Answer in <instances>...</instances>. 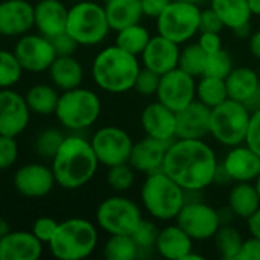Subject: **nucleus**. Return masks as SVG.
<instances>
[{"mask_svg":"<svg viewBox=\"0 0 260 260\" xmlns=\"http://www.w3.org/2000/svg\"><path fill=\"white\" fill-rule=\"evenodd\" d=\"M218 158L203 139H177L169 143L163 171L186 192H201L215 183Z\"/></svg>","mask_w":260,"mask_h":260,"instance_id":"obj_1","label":"nucleus"},{"mask_svg":"<svg viewBox=\"0 0 260 260\" xmlns=\"http://www.w3.org/2000/svg\"><path fill=\"white\" fill-rule=\"evenodd\" d=\"M50 168L59 187L76 190L84 187L96 175L99 161L90 140L72 134L64 137L52 158Z\"/></svg>","mask_w":260,"mask_h":260,"instance_id":"obj_2","label":"nucleus"},{"mask_svg":"<svg viewBox=\"0 0 260 260\" xmlns=\"http://www.w3.org/2000/svg\"><path fill=\"white\" fill-rule=\"evenodd\" d=\"M139 72L140 64L137 56L116 44L102 49L91 64V78L94 84L101 90L113 94L133 90Z\"/></svg>","mask_w":260,"mask_h":260,"instance_id":"obj_3","label":"nucleus"},{"mask_svg":"<svg viewBox=\"0 0 260 260\" xmlns=\"http://www.w3.org/2000/svg\"><path fill=\"white\" fill-rule=\"evenodd\" d=\"M140 198L145 210L157 221L177 219L186 204V190L178 186L163 169L146 175Z\"/></svg>","mask_w":260,"mask_h":260,"instance_id":"obj_4","label":"nucleus"},{"mask_svg":"<svg viewBox=\"0 0 260 260\" xmlns=\"http://www.w3.org/2000/svg\"><path fill=\"white\" fill-rule=\"evenodd\" d=\"M47 245L56 259H85L98 247V230L88 219L70 218L58 224V229Z\"/></svg>","mask_w":260,"mask_h":260,"instance_id":"obj_5","label":"nucleus"},{"mask_svg":"<svg viewBox=\"0 0 260 260\" xmlns=\"http://www.w3.org/2000/svg\"><path fill=\"white\" fill-rule=\"evenodd\" d=\"M101 110V99L93 90L76 87L59 94L55 116L66 129L81 131L96 123Z\"/></svg>","mask_w":260,"mask_h":260,"instance_id":"obj_6","label":"nucleus"},{"mask_svg":"<svg viewBox=\"0 0 260 260\" xmlns=\"http://www.w3.org/2000/svg\"><path fill=\"white\" fill-rule=\"evenodd\" d=\"M110 30L105 8L96 2L82 0L69 8L66 32L79 46L101 44Z\"/></svg>","mask_w":260,"mask_h":260,"instance_id":"obj_7","label":"nucleus"},{"mask_svg":"<svg viewBox=\"0 0 260 260\" xmlns=\"http://www.w3.org/2000/svg\"><path fill=\"white\" fill-rule=\"evenodd\" d=\"M251 111L242 102L227 99L210 111L209 134L224 146H238L245 143Z\"/></svg>","mask_w":260,"mask_h":260,"instance_id":"obj_8","label":"nucleus"},{"mask_svg":"<svg viewBox=\"0 0 260 260\" xmlns=\"http://www.w3.org/2000/svg\"><path fill=\"white\" fill-rule=\"evenodd\" d=\"M200 15L201 9L198 3L172 0L155 18L157 30L174 43L183 44L200 32Z\"/></svg>","mask_w":260,"mask_h":260,"instance_id":"obj_9","label":"nucleus"},{"mask_svg":"<svg viewBox=\"0 0 260 260\" xmlns=\"http://www.w3.org/2000/svg\"><path fill=\"white\" fill-rule=\"evenodd\" d=\"M142 219L139 206L120 195L105 198L96 210V222L108 235H131Z\"/></svg>","mask_w":260,"mask_h":260,"instance_id":"obj_10","label":"nucleus"},{"mask_svg":"<svg viewBox=\"0 0 260 260\" xmlns=\"http://www.w3.org/2000/svg\"><path fill=\"white\" fill-rule=\"evenodd\" d=\"M90 143L99 165L107 168L128 163L134 145L131 136L125 129L114 125L99 128L90 139Z\"/></svg>","mask_w":260,"mask_h":260,"instance_id":"obj_11","label":"nucleus"},{"mask_svg":"<svg viewBox=\"0 0 260 260\" xmlns=\"http://www.w3.org/2000/svg\"><path fill=\"white\" fill-rule=\"evenodd\" d=\"M14 55L21 69L30 73H41L49 70L56 58L50 38L41 34H24L18 37L14 46Z\"/></svg>","mask_w":260,"mask_h":260,"instance_id":"obj_12","label":"nucleus"},{"mask_svg":"<svg viewBox=\"0 0 260 260\" xmlns=\"http://www.w3.org/2000/svg\"><path fill=\"white\" fill-rule=\"evenodd\" d=\"M177 224L193 241H207L221 227V219L212 206L201 201H186L177 216Z\"/></svg>","mask_w":260,"mask_h":260,"instance_id":"obj_13","label":"nucleus"},{"mask_svg":"<svg viewBox=\"0 0 260 260\" xmlns=\"http://www.w3.org/2000/svg\"><path fill=\"white\" fill-rule=\"evenodd\" d=\"M155 96L158 102L174 111H178L197 99L195 76L189 75L180 67L169 70L168 73H163L160 76V84Z\"/></svg>","mask_w":260,"mask_h":260,"instance_id":"obj_14","label":"nucleus"},{"mask_svg":"<svg viewBox=\"0 0 260 260\" xmlns=\"http://www.w3.org/2000/svg\"><path fill=\"white\" fill-rule=\"evenodd\" d=\"M30 110L24 96L11 90L0 88V134L17 137L29 125Z\"/></svg>","mask_w":260,"mask_h":260,"instance_id":"obj_15","label":"nucleus"},{"mask_svg":"<svg viewBox=\"0 0 260 260\" xmlns=\"http://www.w3.org/2000/svg\"><path fill=\"white\" fill-rule=\"evenodd\" d=\"M56 184L52 168L41 163H27L14 174L15 190L26 198L47 197Z\"/></svg>","mask_w":260,"mask_h":260,"instance_id":"obj_16","label":"nucleus"},{"mask_svg":"<svg viewBox=\"0 0 260 260\" xmlns=\"http://www.w3.org/2000/svg\"><path fill=\"white\" fill-rule=\"evenodd\" d=\"M140 123L148 137L165 143H171L177 137L175 111L158 101L145 107L140 114Z\"/></svg>","mask_w":260,"mask_h":260,"instance_id":"obj_17","label":"nucleus"},{"mask_svg":"<svg viewBox=\"0 0 260 260\" xmlns=\"http://www.w3.org/2000/svg\"><path fill=\"white\" fill-rule=\"evenodd\" d=\"M229 99L242 102L248 110L260 107V79L259 75L250 67H233L225 78Z\"/></svg>","mask_w":260,"mask_h":260,"instance_id":"obj_18","label":"nucleus"},{"mask_svg":"<svg viewBox=\"0 0 260 260\" xmlns=\"http://www.w3.org/2000/svg\"><path fill=\"white\" fill-rule=\"evenodd\" d=\"M34 5L27 0L0 2V35L21 37L34 27Z\"/></svg>","mask_w":260,"mask_h":260,"instance_id":"obj_19","label":"nucleus"},{"mask_svg":"<svg viewBox=\"0 0 260 260\" xmlns=\"http://www.w3.org/2000/svg\"><path fill=\"white\" fill-rule=\"evenodd\" d=\"M180 44L174 43L172 40L157 34L151 37L149 43L146 44L145 50L142 52V62L146 69L163 75L169 70L178 67L180 59Z\"/></svg>","mask_w":260,"mask_h":260,"instance_id":"obj_20","label":"nucleus"},{"mask_svg":"<svg viewBox=\"0 0 260 260\" xmlns=\"http://www.w3.org/2000/svg\"><path fill=\"white\" fill-rule=\"evenodd\" d=\"M222 168L230 181H254L260 174V157L251 148L242 143L230 148L222 161Z\"/></svg>","mask_w":260,"mask_h":260,"instance_id":"obj_21","label":"nucleus"},{"mask_svg":"<svg viewBox=\"0 0 260 260\" xmlns=\"http://www.w3.org/2000/svg\"><path fill=\"white\" fill-rule=\"evenodd\" d=\"M210 108L195 99L187 107L175 111L177 139H203L210 128Z\"/></svg>","mask_w":260,"mask_h":260,"instance_id":"obj_22","label":"nucleus"},{"mask_svg":"<svg viewBox=\"0 0 260 260\" xmlns=\"http://www.w3.org/2000/svg\"><path fill=\"white\" fill-rule=\"evenodd\" d=\"M43 254V242L32 232H9L0 239V260H38Z\"/></svg>","mask_w":260,"mask_h":260,"instance_id":"obj_23","label":"nucleus"},{"mask_svg":"<svg viewBox=\"0 0 260 260\" xmlns=\"http://www.w3.org/2000/svg\"><path fill=\"white\" fill-rule=\"evenodd\" d=\"M169 143L160 142L152 137H145L140 142L133 145L131 155L128 163L133 166L134 171L142 174H151L160 171L163 168V160L166 155Z\"/></svg>","mask_w":260,"mask_h":260,"instance_id":"obj_24","label":"nucleus"},{"mask_svg":"<svg viewBox=\"0 0 260 260\" xmlns=\"http://www.w3.org/2000/svg\"><path fill=\"white\" fill-rule=\"evenodd\" d=\"M69 9L61 0H40L34 5V26L38 34L52 38L66 30Z\"/></svg>","mask_w":260,"mask_h":260,"instance_id":"obj_25","label":"nucleus"},{"mask_svg":"<svg viewBox=\"0 0 260 260\" xmlns=\"http://www.w3.org/2000/svg\"><path fill=\"white\" fill-rule=\"evenodd\" d=\"M155 250L166 259L184 260L193 250V239L178 224L166 225L158 232Z\"/></svg>","mask_w":260,"mask_h":260,"instance_id":"obj_26","label":"nucleus"},{"mask_svg":"<svg viewBox=\"0 0 260 260\" xmlns=\"http://www.w3.org/2000/svg\"><path fill=\"white\" fill-rule=\"evenodd\" d=\"M47 72L50 75L53 85L61 91L81 87L82 79H84L82 64L73 55L56 56Z\"/></svg>","mask_w":260,"mask_h":260,"instance_id":"obj_27","label":"nucleus"},{"mask_svg":"<svg viewBox=\"0 0 260 260\" xmlns=\"http://www.w3.org/2000/svg\"><path fill=\"white\" fill-rule=\"evenodd\" d=\"M105 14L111 30H120L140 23L143 17L140 0H111L105 3Z\"/></svg>","mask_w":260,"mask_h":260,"instance_id":"obj_28","label":"nucleus"},{"mask_svg":"<svg viewBox=\"0 0 260 260\" xmlns=\"http://www.w3.org/2000/svg\"><path fill=\"white\" fill-rule=\"evenodd\" d=\"M229 207L235 216L248 219L260 207V197L251 181L236 183L229 193Z\"/></svg>","mask_w":260,"mask_h":260,"instance_id":"obj_29","label":"nucleus"},{"mask_svg":"<svg viewBox=\"0 0 260 260\" xmlns=\"http://www.w3.org/2000/svg\"><path fill=\"white\" fill-rule=\"evenodd\" d=\"M56 90L58 88L55 85H47V84L32 85L24 96L30 113H35L38 116L55 114L58 99H59V94Z\"/></svg>","mask_w":260,"mask_h":260,"instance_id":"obj_30","label":"nucleus"},{"mask_svg":"<svg viewBox=\"0 0 260 260\" xmlns=\"http://www.w3.org/2000/svg\"><path fill=\"white\" fill-rule=\"evenodd\" d=\"M210 8L219 15L224 26L235 29L241 24H245L251 18V11L248 0H212Z\"/></svg>","mask_w":260,"mask_h":260,"instance_id":"obj_31","label":"nucleus"},{"mask_svg":"<svg viewBox=\"0 0 260 260\" xmlns=\"http://www.w3.org/2000/svg\"><path fill=\"white\" fill-rule=\"evenodd\" d=\"M197 99L210 110L229 99L225 79L213 76H201L197 82Z\"/></svg>","mask_w":260,"mask_h":260,"instance_id":"obj_32","label":"nucleus"},{"mask_svg":"<svg viewBox=\"0 0 260 260\" xmlns=\"http://www.w3.org/2000/svg\"><path fill=\"white\" fill-rule=\"evenodd\" d=\"M149 40H151L149 30L145 26H142L140 23H136V24H131L128 27H123V29L117 30L116 46L126 50L128 53H133V55L139 56L145 50Z\"/></svg>","mask_w":260,"mask_h":260,"instance_id":"obj_33","label":"nucleus"},{"mask_svg":"<svg viewBox=\"0 0 260 260\" xmlns=\"http://www.w3.org/2000/svg\"><path fill=\"white\" fill-rule=\"evenodd\" d=\"M139 251L131 235H110L104 245V257L108 260H134Z\"/></svg>","mask_w":260,"mask_h":260,"instance_id":"obj_34","label":"nucleus"},{"mask_svg":"<svg viewBox=\"0 0 260 260\" xmlns=\"http://www.w3.org/2000/svg\"><path fill=\"white\" fill-rule=\"evenodd\" d=\"M213 239H215V245H216L219 256L229 260L238 257L239 250H241L242 242H244L239 230L232 227L230 224H222L218 229V232L215 233Z\"/></svg>","mask_w":260,"mask_h":260,"instance_id":"obj_35","label":"nucleus"},{"mask_svg":"<svg viewBox=\"0 0 260 260\" xmlns=\"http://www.w3.org/2000/svg\"><path fill=\"white\" fill-rule=\"evenodd\" d=\"M206 58L207 53L200 47L198 43L186 46L183 50H180V59H178V67L189 75L198 78L204 72L206 66Z\"/></svg>","mask_w":260,"mask_h":260,"instance_id":"obj_36","label":"nucleus"},{"mask_svg":"<svg viewBox=\"0 0 260 260\" xmlns=\"http://www.w3.org/2000/svg\"><path fill=\"white\" fill-rule=\"evenodd\" d=\"M23 72L14 52L0 49V88H12L21 79Z\"/></svg>","mask_w":260,"mask_h":260,"instance_id":"obj_37","label":"nucleus"},{"mask_svg":"<svg viewBox=\"0 0 260 260\" xmlns=\"http://www.w3.org/2000/svg\"><path fill=\"white\" fill-rule=\"evenodd\" d=\"M232 70H233V59L224 47L218 52L207 53L204 72H203L204 76H213V78L225 79Z\"/></svg>","mask_w":260,"mask_h":260,"instance_id":"obj_38","label":"nucleus"},{"mask_svg":"<svg viewBox=\"0 0 260 260\" xmlns=\"http://www.w3.org/2000/svg\"><path fill=\"white\" fill-rule=\"evenodd\" d=\"M64 134L62 131L56 129V128H47L44 131H41L35 140V151L40 157L43 158H53V155L56 154L58 148L61 146L62 140H64Z\"/></svg>","mask_w":260,"mask_h":260,"instance_id":"obj_39","label":"nucleus"},{"mask_svg":"<svg viewBox=\"0 0 260 260\" xmlns=\"http://www.w3.org/2000/svg\"><path fill=\"white\" fill-rule=\"evenodd\" d=\"M134 180H136L134 169L129 163H122V165L108 168L107 183L116 192H125L131 189L134 184Z\"/></svg>","mask_w":260,"mask_h":260,"instance_id":"obj_40","label":"nucleus"},{"mask_svg":"<svg viewBox=\"0 0 260 260\" xmlns=\"http://www.w3.org/2000/svg\"><path fill=\"white\" fill-rule=\"evenodd\" d=\"M158 229L155 227L154 222L142 219L140 224L136 227V230L131 233L134 242L137 244L139 250H149L152 247H155L157 238H158Z\"/></svg>","mask_w":260,"mask_h":260,"instance_id":"obj_41","label":"nucleus"},{"mask_svg":"<svg viewBox=\"0 0 260 260\" xmlns=\"http://www.w3.org/2000/svg\"><path fill=\"white\" fill-rule=\"evenodd\" d=\"M160 76L158 73L149 70V69H140L136 82H134V88L139 94L142 96H152L157 93L158 90V84H160Z\"/></svg>","mask_w":260,"mask_h":260,"instance_id":"obj_42","label":"nucleus"},{"mask_svg":"<svg viewBox=\"0 0 260 260\" xmlns=\"http://www.w3.org/2000/svg\"><path fill=\"white\" fill-rule=\"evenodd\" d=\"M18 158V143L15 137L0 134V171H6L15 165Z\"/></svg>","mask_w":260,"mask_h":260,"instance_id":"obj_43","label":"nucleus"},{"mask_svg":"<svg viewBox=\"0 0 260 260\" xmlns=\"http://www.w3.org/2000/svg\"><path fill=\"white\" fill-rule=\"evenodd\" d=\"M58 221H55L53 218H49V216H41L38 219L34 221L32 224V229L30 232L35 235V238L38 241H41L43 244H49L50 239L53 238L56 229H58Z\"/></svg>","mask_w":260,"mask_h":260,"instance_id":"obj_44","label":"nucleus"},{"mask_svg":"<svg viewBox=\"0 0 260 260\" xmlns=\"http://www.w3.org/2000/svg\"><path fill=\"white\" fill-rule=\"evenodd\" d=\"M245 145L251 148L260 157V107L251 111L248 131L245 137Z\"/></svg>","mask_w":260,"mask_h":260,"instance_id":"obj_45","label":"nucleus"},{"mask_svg":"<svg viewBox=\"0 0 260 260\" xmlns=\"http://www.w3.org/2000/svg\"><path fill=\"white\" fill-rule=\"evenodd\" d=\"M50 41H52V46L55 49L56 56H69V55H73L75 50H76V47L79 46L66 30L61 32V34H58V35H55V37H52Z\"/></svg>","mask_w":260,"mask_h":260,"instance_id":"obj_46","label":"nucleus"},{"mask_svg":"<svg viewBox=\"0 0 260 260\" xmlns=\"http://www.w3.org/2000/svg\"><path fill=\"white\" fill-rule=\"evenodd\" d=\"M224 23L219 15L212 9H203L200 15V32H221L224 29Z\"/></svg>","mask_w":260,"mask_h":260,"instance_id":"obj_47","label":"nucleus"},{"mask_svg":"<svg viewBox=\"0 0 260 260\" xmlns=\"http://www.w3.org/2000/svg\"><path fill=\"white\" fill-rule=\"evenodd\" d=\"M198 44L206 53H213L222 49V40L218 32H201Z\"/></svg>","mask_w":260,"mask_h":260,"instance_id":"obj_48","label":"nucleus"},{"mask_svg":"<svg viewBox=\"0 0 260 260\" xmlns=\"http://www.w3.org/2000/svg\"><path fill=\"white\" fill-rule=\"evenodd\" d=\"M236 259L241 260H260V239L251 236L250 239L242 242L239 254Z\"/></svg>","mask_w":260,"mask_h":260,"instance_id":"obj_49","label":"nucleus"},{"mask_svg":"<svg viewBox=\"0 0 260 260\" xmlns=\"http://www.w3.org/2000/svg\"><path fill=\"white\" fill-rule=\"evenodd\" d=\"M171 2H172V0H140L143 15L157 18V17L166 9V6H168Z\"/></svg>","mask_w":260,"mask_h":260,"instance_id":"obj_50","label":"nucleus"},{"mask_svg":"<svg viewBox=\"0 0 260 260\" xmlns=\"http://www.w3.org/2000/svg\"><path fill=\"white\" fill-rule=\"evenodd\" d=\"M248 221V230L250 235L260 239V207L247 219Z\"/></svg>","mask_w":260,"mask_h":260,"instance_id":"obj_51","label":"nucleus"},{"mask_svg":"<svg viewBox=\"0 0 260 260\" xmlns=\"http://www.w3.org/2000/svg\"><path fill=\"white\" fill-rule=\"evenodd\" d=\"M248 46H250V52L253 53V56L260 59V30H256L250 35Z\"/></svg>","mask_w":260,"mask_h":260,"instance_id":"obj_52","label":"nucleus"},{"mask_svg":"<svg viewBox=\"0 0 260 260\" xmlns=\"http://www.w3.org/2000/svg\"><path fill=\"white\" fill-rule=\"evenodd\" d=\"M233 34H235L238 38H242V40L248 38V37L251 35V24H250V21L245 23V24H241V26L235 27V29H233Z\"/></svg>","mask_w":260,"mask_h":260,"instance_id":"obj_53","label":"nucleus"},{"mask_svg":"<svg viewBox=\"0 0 260 260\" xmlns=\"http://www.w3.org/2000/svg\"><path fill=\"white\" fill-rule=\"evenodd\" d=\"M9 232H11L9 222H8L5 218H2V216H0V239H2L3 236H6Z\"/></svg>","mask_w":260,"mask_h":260,"instance_id":"obj_54","label":"nucleus"},{"mask_svg":"<svg viewBox=\"0 0 260 260\" xmlns=\"http://www.w3.org/2000/svg\"><path fill=\"white\" fill-rule=\"evenodd\" d=\"M248 6L253 15H260V0H248Z\"/></svg>","mask_w":260,"mask_h":260,"instance_id":"obj_55","label":"nucleus"},{"mask_svg":"<svg viewBox=\"0 0 260 260\" xmlns=\"http://www.w3.org/2000/svg\"><path fill=\"white\" fill-rule=\"evenodd\" d=\"M256 183H254V186H256V190H257V193H259V197H260V174L257 175V178L254 180Z\"/></svg>","mask_w":260,"mask_h":260,"instance_id":"obj_56","label":"nucleus"},{"mask_svg":"<svg viewBox=\"0 0 260 260\" xmlns=\"http://www.w3.org/2000/svg\"><path fill=\"white\" fill-rule=\"evenodd\" d=\"M174 2H187V3H200L201 0H174Z\"/></svg>","mask_w":260,"mask_h":260,"instance_id":"obj_57","label":"nucleus"},{"mask_svg":"<svg viewBox=\"0 0 260 260\" xmlns=\"http://www.w3.org/2000/svg\"><path fill=\"white\" fill-rule=\"evenodd\" d=\"M69 2H72V3H78V2H82V0H69Z\"/></svg>","mask_w":260,"mask_h":260,"instance_id":"obj_58","label":"nucleus"},{"mask_svg":"<svg viewBox=\"0 0 260 260\" xmlns=\"http://www.w3.org/2000/svg\"><path fill=\"white\" fill-rule=\"evenodd\" d=\"M104 2H105V3H107V2H111V0H104Z\"/></svg>","mask_w":260,"mask_h":260,"instance_id":"obj_59","label":"nucleus"}]
</instances>
